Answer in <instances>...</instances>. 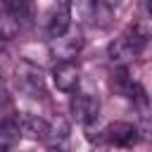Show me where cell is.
Returning <instances> with one entry per match:
<instances>
[{"label": "cell", "instance_id": "6da1fadb", "mask_svg": "<svg viewBox=\"0 0 152 152\" xmlns=\"http://www.w3.org/2000/svg\"><path fill=\"white\" fill-rule=\"evenodd\" d=\"M71 19H74V2L71 0H57L48 12V21H45L48 38L52 40V38L66 33L71 28Z\"/></svg>", "mask_w": 152, "mask_h": 152}, {"label": "cell", "instance_id": "7a4b0ae2", "mask_svg": "<svg viewBox=\"0 0 152 152\" xmlns=\"http://www.w3.org/2000/svg\"><path fill=\"white\" fill-rule=\"evenodd\" d=\"M81 48H83V33L78 28L76 31L69 28L66 33L50 40V52L57 62H74V57L81 52Z\"/></svg>", "mask_w": 152, "mask_h": 152}, {"label": "cell", "instance_id": "3957f363", "mask_svg": "<svg viewBox=\"0 0 152 152\" xmlns=\"http://www.w3.org/2000/svg\"><path fill=\"white\" fill-rule=\"evenodd\" d=\"M69 109H71V116L78 124L90 126L100 116V100L93 93H74L71 95V102H69Z\"/></svg>", "mask_w": 152, "mask_h": 152}, {"label": "cell", "instance_id": "277c9868", "mask_svg": "<svg viewBox=\"0 0 152 152\" xmlns=\"http://www.w3.org/2000/svg\"><path fill=\"white\" fill-rule=\"evenodd\" d=\"M17 86L28 93V95H43L45 93V76L40 71V66H36L33 62H19L17 64Z\"/></svg>", "mask_w": 152, "mask_h": 152}, {"label": "cell", "instance_id": "5b68a950", "mask_svg": "<svg viewBox=\"0 0 152 152\" xmlns=\"http://www.w3.org/2000/svg\"><path fill=\"white\" fill-rule=\"evenodd\" d=\"M102 140H107L114 147H124L126 150V147H133L140 140V135H138V128L133 124H128V121H114V124H109L102 131Z\"/></svg>", "mask_w": 152, "mask_h": 152}, {"label": "cell", "instance_id": "8992f818", "mask_svg": "<svg viewBox=\"0 0 152 152\" xmlns=\"http://www.w3.org/2000/svg\"><path fill=\"white\" fill-rule=\"evenodd\" d=\"M52 83L62 93H76L81 83V69L76 62H57L52 66Z\"/></svg>", "mask_w": 152, "mask_h": 152}, {"label": "cell", "instance_id": "52a82bcc", "mask_svg": "<svg viewBox=\"0 0 152 152\" xmlns=\"http://www.w3.org/2000/svg\"><path fill=\"white\" fill-rule=\"evenodd\" d=\"M17 126H19V135L28 138V140H48L50 133V121H45L43 116L36 114H17Z\"/></svg>", "mask_w": 152, "mask_h": 152}, {"label": "cell", "instance_id": "ba28073f", "mask_svg": "<svg viewBox=\"0 0 152 152\" xmlns=\"http://www.w3.org/2000/svg\"><path fill=\"white\" fill-rule=\"evenodd\" d=\"M86 19L97 28H107L114 19V10L107 0H86Z\"/></svg>", "mask_w": 152, "mask_h": 152}, {"label": "cell", "instance_id": "9c48e42d", "mask_svg": "<svg viewBox=\"0 0 152 152\" xmlns=\"http://www.w3.org/2000/svg\"><path fill=\"white\" fill-rule=\"evenodd\" d=\"M107 55H109V62L114 64V66H126V64H131L140 52L128 43V38H124V36H119L116 40H112L109 43V48H107Z\"/></svg>", "mask_w": 152, "mask_h": 152}, {"label": "cell", "instance_id": "30bf717a", "mask_svg": "<svg viewBox=\"0 0 152 152\" xmlns=\"http://www.w3.org/2000/svg\"><path fill=\"white\" fill-rule=\"evenodd\" d=\"M121 36L128 38V43H131L138 52H142V50L147 48V43L152 40V31H150V26H147L145 21H133Z\"/></svg>", "mask_w": 152, "mask_h": 152}, {"label": "cell", "instance_id": "8fae6325", "mask_svg": "<svg viewBox=\"0 0 152 152\" xmlns=\"http://www.w3.org/2000/svg\"><path fill=\"white\" fill-rule=\"evenodd\" d=\"M131 102L135 107V112L140 114V121L145 128H152V97L142 90V86H138L131 95Z\"/></svg>", "mask_w": 152, "mask_h": 152}, {"label": "cell", "instance_id": "7c38bea8", "mask_svg": "<svg viewBox=\"0 0 152 152\" xmlns=\"http://www.w3.org/2000/svg\"><path fill=\"white\" fill-rule=\"evenodd\" d=\"M145 5H147V12H150V17H152V0H145Z\"/></svg>", "mask_w": 152, "mask_h": 152}, {"label": "cell", "instance_id": "4fadbf2b", "mask_svg": "<svg viewBox=\"0 0 152 152\" xmlns=\"http://www.w3.org/2000/svg\"><path fill=\"white\" fill-rule=\"evenodd\" d=\"M5 2H7V0H0V14H2V10H5Z\"/></svg>", "mask_w": 152, "mask_h": 152}]
</instances>
